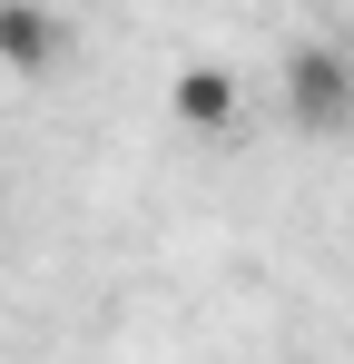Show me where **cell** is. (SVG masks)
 I'll return each instance as SVG.
<instances>
[{"label": "cell", "instance_id": "1", "mask_svg": "<svg viewBox=\"0 0 354 364\" xmlns=\"http://www.w3.org/2000/svg\"><path fill=\"white\" fill-rule=\"evenodd\" d=\"M286 119L305 138H345L354 128V69L345 50H325V40H295L286 50Z\"/></svg>", "mask_w": 354, "mask_h": 364}, {"label": "cell", "instance_id": "2", "mask_svg": "<svg viewBox=\"0 0 354 364\" xmlns=\"http://www.w3.org/2000/svg\"><path fill=\"white\" fill-rule=\"evenodd\" d=\"M59 10L50 0H0V69H20V79H40V69H59Z\"/></svg>", "mask_w": 354, "mask_h": 364}, {"label": "cell", "instance_id": "3", "mask_svg": "<svg viewBox=\"0 0 354 364\" xmlns=\"http://www.w3.org/2000/svg\"><path fill=\"white\" fill-rule=\"evenodd\" d=\"M168 109H177V128H197V138H236L246 89H236L227 69H177V79H168Z\"/></svg>", "mask_w": 354, "mask_h": 364}]
</instances>
